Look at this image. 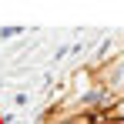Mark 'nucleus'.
Segmentation results:
<instances>
[{"label":"nucleus","mask_w":124,"mask_h":124,"mask_svg":"<svg viewBox=\"0 0 124 124\" xmlns=\"http://www.w3.org/2000/svg\"><path fill=\"white\" fill-rule=\"evenodd\" d=\"M23 27H3V30H0V37H14V34H20Z\"/></svg>","instance_id":"nucleus-1"}]
</instances>
